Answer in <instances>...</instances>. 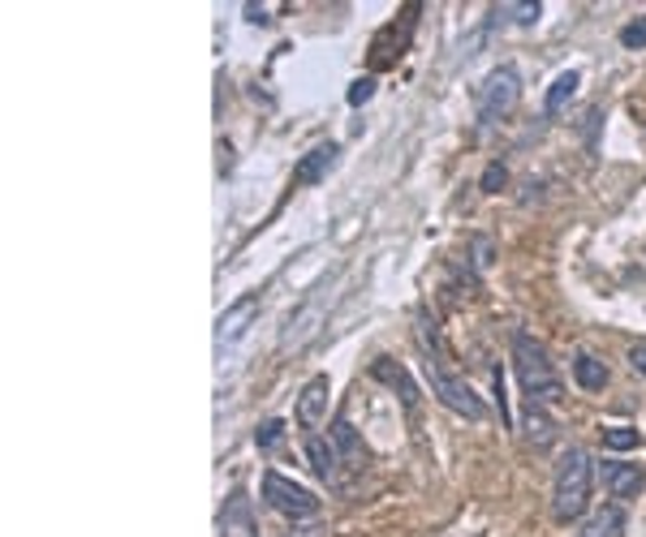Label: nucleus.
I'll use <instances>...</instances> for the list:
<instances>
[{
	"mask_svg": "<svg viewBox=\"0 0 646 537\" xmlns=\"http://www.w3.org/2000/svg\"><path fill=\"white\" fill-rule=\"evenodd\" d=\"M513 370H518V383L525 391V404L552 409V404L565 400V383H561L548 348L539 345L530 331H513Z\"/></svg>",
	"mask_w": 646,
	"mask_h": 537,
	"instance_id": "nucleus-1",
	"label": "nucleus"
},
{
	"mask_svg": "<svg viewBox=\"0 0 646 537\" xmlns=\"http://www.w3.org/2000/svg\"><path fill=\"white\" fill-rule=\"evenodd\" d=\"M591 491H595V464L582 448H569L552 473V520L556 525L582 520L591 507Z\"/></svg>",
	"mask_w": 646,
	"mask_h": 537,
	"instance_id": "nucleus-2",
	"label": "nucleus"
},
{
	"mask_svg": "<svg viewBox=\"0 0 646 537\" xmlns=\"http://www.w3.org/2000/svg\"><path fill=\"white\" fill-rule=\"evenodd\" d=\"M423 375H427V383H431V396L445 404L448 413H457V418H466V422H483L487 418V404L475 396V387L466 383L461 375L448 370L440 348H423Z\"/></svg>",
	"mask_w": 646,
	"mask_h": 537,
	"instance_id": "nucleus-3",
	"label": "nucleus"
},
{
	"mask_svg": "<svg viewBox=\"0 0 646 537\" xmlns=\"http://www.w3.org/2000/svg\"><path fill=\"white\" fill-rule=\"evenodd\" d=\"M518 104H522V74H518L513 65L491 70V74L483 77V86H479V99H475V108H479V125H496V120H504Z\"/></svg>",
	"mask_w": 646,
	"mask_h": 537,
	"instance_id": "nucleus-4",
	"label": "nucleus"
},
{
	"mask_svg": "<svg viewBox=\"0 0 646 537\" xmlns=\"http://www.w3.org/2000/svg\"><path fill=\"white\" fill-rule=\"evenodd\" d=\"M263 503L272 507V512H281L289 520H306V516H315L320 512V499L306 491V486H298L293 477H284V473H263Z\"/></svg>",
	"mask_w": 646,
	"mask_h": 537,
	"instance_id": "nucleus-5",
	"label": "nucleus"
},
{
	"mask_svg": "<svg viewBox=\"0 0 646 537\" xmlns=\"http://www.w3.org/2000/svg\"><path fill=\"white\" fill-rule=\"evenodd\" d=\"M220 537H259V520L246 491H233L220 507Z\"/></svg>",
	"mask_w": 646,
	"mask_h": 537,
	"instance_id": "nucleus-6",
	"label": "nucleus"
},
{
	"mask_svg": "<svg viewBox=\"0 0 646 537\" xmlns=\"http://www.w3.org/2000/svg\"><path fill=\"white\" fill-rule=\"evenodd\" d=\"M259 314V297L250 293V297H242L238 306H229L225 314H220V323H216V348L225 352V348L233 345V340H242L246 336V323Z\"/></svg>",
	"mask_w": 646,
	"mask_h": 537,
	"instance_id": "nucleus-7",
	"label": "nucleus"
},
{
	"mask_svg": "<svg viewBox=\"0 0 646 537\" xmlns=\"http://www.w3.org/2000/svg\"><path fill=\"white\" fill-rule=\"evenodd\" d=\"M604 486L612 499H638L646 491V468H638V464H604Z\"/></svg>",
	"mask_w": 646,
	"mask_h": 537,
	"instance_id": "nucleus-8",
	"label": "nucleus"
},
{
	"mask_svg": "<svg viewBox=\"0 0 646 537\" xmlns=\"http://www.w3.org/2000/svg\"><path fill=\"white\" fill-rule=\"evenodd\" d=\"M327 396H332L327 375H315L311 383L302 387V396H298V422L306 425V430H315L327 418Z\"/></svg>",
	"mask_w": 646,
	"mask_h": 537,
	"instance_id": "nucleus-9",
	"label": "nucleus"
},
{
	"mask_svg": "<svg viewBox=\"0 0 646 537\" xmlns=\"http://www.w3.org/2000/svg\"><path fill=\"white\" fill-rule=\"evenodd\" d=\"M336 147L332 143H320L315 151H306L302 155V164L293 168V186H320L323 177L332 172V164H336Z\"/></svg>",
	"mask_w": 646,
	"mask_h": 537,
	"instance_id": "nucleus-10",
	"label": "nucleus"
},
{
	"mask_svg": "<svg viewBox=\"0 0 646 537\" xmlns=\"http://www.w3.org/2000/svg\"><path fill=\"white\" fill-rule=\"evenodd\" d=\"M371 379H379V383H388L393 391H402L405 409H414V404H418V387H414V379L405 375L402 361H393V357H379V361H371Z\"/></svg>",
	"mask_w": 646,
	"mask_h": 537,
	"instance_id": "nucleus-11",
	"label": "nucleus"
},
{
	"mask_svg": "<svg viewBox=\"0 0 646 537\" xmlns=\"http://www.w3.org/2000/svg\"><path fill=\"white\" fill-rule=\"evenodd\" d=\"M306 461L315 468V477L323 482H336V473H341V452H336V443L332 439H323V434H306Z\"/></svg>",
	"mask_w": 646,
	"mask_h": 537,
	"instance_id": "nucleus-12",
	"label": "nucleus"
},
{
	"mask_svg": "<svg viewBox=\"0 0 646 537\" xmlns=\"http://www.w3.org/2000/svg\"><path fill=\"white\" fill-rule=\"evenodd\" d=\"M625 529H629L625 507H621V503H607V507H600L573 537H625Z\"/></svg>",
	"mask_w": 646,
	"mask_h": 537,
	"instance_id": "nucleus-13",
	"label": "nucleus"
},
{
	"mask_svg": "<svg viewBox=\"0 0 646 537\" xmlns=\"http://www.w3.org/2000/svg\"><path fill=\"white\" fill-rule=\"evenodd\" d=\"M327 439L336 443L341 461L350 464V468H363V464H366V448H363V439H358V430L350 425V418H336V422H332V434H327Z\"/></svg>",
	"mask_w": 646,
	"mask_h": 537,
	"instance_id": "nucleus-14",
	"label": "nucleus"
},
{
	"mask_svg": "<svg viewBox=\"0 0 646 537\" xmlns=\"http://www.w3.org/2000/svg\"><path fill=\"white\" fill-rule=\"evenodd\" d=\"M573 379L582 391H604L607 387V366L600 357H591V352H577L573 357Z\"/></svg>",
	"mask_w": 646,
	"mask_h": 537,
	"instance_id": "nucleus-15",
	"label": "nucleus"
},
{
	"mask_svg": "<svg viewBox=\"0 0 646 537\" xmlns=\"http://www.w3.org/2000/svg\"><path fill=\"white\" fill-rule=\"evenodd\" d=\"M577 86H582V74H577V70H565V74H556V82L548 86V99H543V108H548L552 116L565 113L569 99L577 95Z\"/></svg>",
	"mask_w": 646,
	"mask_h": 537,
	"instance_id": "nucleus-16",
	"label": "nucleus"
},
{
	"mask_svg": "<svg viewBox=\"0 0 646 537\" xmlns=\"http://www.w3.org/2000/svg\"><path fill=\"white\" fill-rule=\"evenodd\" d=\"M525 439H530L534 448H548V443L556 439V430H552V422L543 418L539 404H525Z\"/></svg>",
	"mask_w": 646,
	"mask_h": 537,
	"instance_id": "nucleus-17",
	"label": "nucleus"
},
{
	"mask_svg": "<svg viewBox=\"0 0 646 537\" xmlns=\"http://www.w3.org/2000/svg\"><path fill=\"white\" fill-rule=\"evenodd\" d=\"M643 443V434L634 425H607L604 430V448L607 452H634Z\"/></svg>",
	"mask_w": 646,
	"mask_h": 537,
	"instance_id": "nucleus-18",
	"label": "nucleus"
},
{
	"mask_svg": "<svg viewBox=\"0 0 646 537\" xmlns=\"http://www.w3.org/2000/svg\"><path fill=\"white\" fill-rule=\"evenodd\" d=\"M539 13H543V4L534 0V4H500L496 9V18H513L518 27H534L539 22Z\"/></svg>",
	"mask_w": 646,
	"mask_h": 537,
	"instance_id": "nucleus-19",
	"label": "nucleus"
},
{
	"mask_svg": "<svg viewBox=\"0 0 646 537\" xmlns=\"http://www.w3.org/2000/svg\"><path fill=\"white\" fill-rule=\"evenodd\" d=\"M281 439H284V422H281V418H272V422H263L259 430H254V448H259V452H272Z\"/></svg>",
	"mask_w": 646,
	"mask_h": 537,
	"instance_id": "nucleus-20",
	"label": "nucleus"
},
{
	"mask_svg": "<svg viewBox=\"0 0 646 537\" xmlns=\"http://www.w3.org/2000/svg\"><path fill=\"white\" fill-rule=\"evenodd\" d=\"M621 48H629V52L646 48V18L629 22V27H621Z\"/></svg>",
	"mask_w": 646,
	"mask_h": 537,
	"instance_id": "nucleus-21",
	"label": "nucleus"
},
{
	"mask_svg": "<svg viewBox=\"0 0 646 537\" xmlns=\"http://www.w3.org/2000/svg\"><path fill=\"white\" fill-rule=\"evenodd\" d=\"M371 95H375V77H358V82L350 86V95H345V99H350L354 108H363V104H371Z\"/></svg>",
	"mask_w": 646,
	"mask_h": 537,
	"instance_id": "nucleus-22",
	"label": "nucleus"
},
{
	"mask_svg": "<svg viewBox=\"0 0 646 537\" xmlns=\"http://www.w3.org/2000/svg\"><path fill=\"white\" fill-rule=\"evenodd\" d=\"M504 181H509V168H504V164H491V168L483 172V190L487 193H500L504 190Z\"/></svg>",
	"mask_w": 646,
	"mask_h": 537,
	"instance_id": "nucleus-23",
	"label": "nucleus"
},
{
	"mask_svg": "<svg viewBox=\"0 0 646 537\" xmlns=\"http://www.w3.org/2000/svg\"><path fill=\"white\" fill-rule=\"evenodd\" d=\"M629 370H634V375H646V340H638V345L629 348Z\"/></svg>",
	"mask_w": 646,
	"mask_h": 537,
	"instance_id": "nucleus-24",
	"label": "nucleus"
},
{
	"mask_svg": "<svg viewBox=\"0 0 646 537\" xmlns=\"http://www.w3.org/2000/svg\"><path fill=\"white\" fill-rule=\"evenodd\" d=\"M246 18H250V22H272L268 9H254V4H246Z\"/></svg>",
	"mask_w": 646,
	"mask_h": 537,
	"instance_id": "nucleus-25",
	"label": "nucleus"
}]
</instances>
